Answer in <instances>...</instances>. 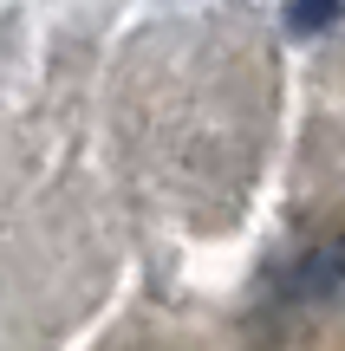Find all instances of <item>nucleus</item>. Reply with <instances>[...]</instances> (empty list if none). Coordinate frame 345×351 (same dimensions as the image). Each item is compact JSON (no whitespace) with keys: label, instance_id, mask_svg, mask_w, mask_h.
Masks as SVG:
<instances>
[{"label":"nucleus","instance_id":"2","mask_svg":"<svg viewBox=\"0 0 345 351\" xmlns=\"http://www.w3.org/2000/svg\"><path fill=\"white\" fill-rule=\"evenodd\" d=\"M345 20V0H287V33L294 39H320Z\"/></svg>","mask_w":345,"mask_h":351},{"label":"nucleus","instance_id":"1","mask_svg":"<svg viewBox=\"0 0 345 351\" xmlns=\"http://www.w3.org/2000/svg\"><path fill=\"white\" fill-rule=\"evenodd\" d=\"M281 300L287 306H333L345 300V234H326L313 247H300L281 267Z\"/></svg>","mask_w":345,"mask_h":351}]
</instances>
